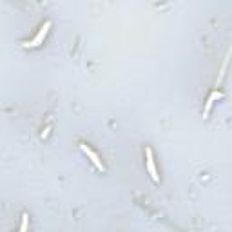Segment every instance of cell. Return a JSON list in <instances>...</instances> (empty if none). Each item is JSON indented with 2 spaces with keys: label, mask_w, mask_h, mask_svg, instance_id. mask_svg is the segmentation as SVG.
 I'll list each match as a JSON object with an SVG mask.
<instances>
[{
  "label": "cell",
  "mask_w": 232,
  "mask_h": 232,
  "mask_svg": "<svg viewBox=\"0 0 232 232\" xmlns=\"http://www.w3.org/2000/svg\"><path fill=\"white\" fill-rule=\"evenodd\" d=\"M147 154H149V171H151L154 181H158V176H156V171H154V163H152V158H151V151H147Z\"/></svg>",
  "instance_id": "obj_1"
}]
</instances>
